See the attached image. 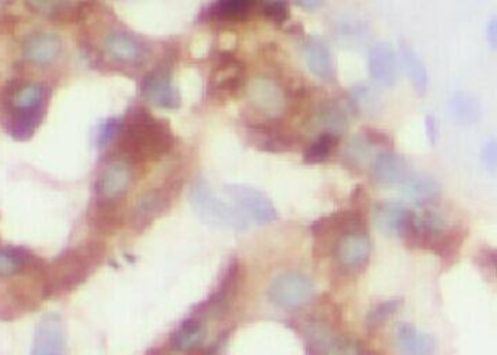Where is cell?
Here are the masks:
<instances>
[{"mask_svg": "<svg viewBox=\"0 0 497 355\" xmlns=\"http://www.w3.org/2000/svg\"><path fill=\"white\" fill-rule=\"evenodd\" d=\"M118 134L120 151L117 155L129 160L133 167L162 159L174 149L177 141L170 123L156 118L144 108L132 111Z\"/></svg>", "mask_w": 497, "mask_h": 355, "instance_id": "cell-1", "label": "cell"}, {"mask_svg": "<svg viewBox=\"0 0 497 355\" xmlns=\"http://www.w3.org/2000/svg\"><path fill=\"white\" fill-rule=\"evenodd\" d=\"M106 257V246L98 241L80 243L60 253L42 271V297L68 295L98 269Z\"/></svg>", "mask_w": 497, "mask_h": 355, "instance_id": "cell-2", "label": "cell"}, {"mask_svg": "<svg viewBox=\"0 0 497 355\" xmlns=\"http://www.w3.org/2000/svg\"><path fill=\"white\" fill-rule=\"evenodd\" d=\"M47 89L37 82H16L6 92V132L14 141L34 136L46 113Z\"/></svg>", "mask_w": 497, "mask_h": 355, "instance_id": "cell-3", "label": "cell"}, {"mask_svg": "<svg viewBox=\"0 0 497 355\" xmlns=\"http://www.w3.org/2000/svg\"><path fill=\"white\" fill-rule=\"evenodd\" d=\"M189 198L194 212L206 224L226 231L243 232L247 229V219L236 208L220 200L205 178L198 177L193 182Z\"/></svg>", "mask_w": 497, "mask_h": 355, "instance_id": "cell-4", "label": "cell"}, {"mask_svg": "<svg viewBox=\"0 0 497 355\" xmlns=\"http://www.w3.org/2000/svg\"><path fill=\"white\" fill-rule=\"evenodd\" d=\"M133 179V165L129 160L120 155L106 159L97 178V203L122 205Z\"/></svg>", "mask_w": 497, "mask_h": 355, "instance_id": "cell-5", "label": "cell"}, {"mask_svg": "<svg viewBox=\"0 0 497 355\" xmlns=\"http://www.w3.org/2000/svg\"><path fill=\"white\" fill-rule=\"evenodd\" d=\"M314 296V284L304 274L281 272L269 287V299L281 309H299Z\"/></svg>", "mask_w": 497, "mask_h": 355, "instance_id": "cell-6", "label": "cell"}, {"mask_svg": "<svg viewBox=\"0 0 497 355\" xmlns=\"http://www.w3.org/2000/svg\"><path fill=\"white\" fill-rule=\"evenodd\" d=\"M224 191L245 219L257 224H270L278 220V210L269 196L259 189L243 184H226Z\"/></svg>", "mask_w": 497, "mask_h": 355, "instance_id": "cell-7", "label": "cell"}, {"mask_svg": "<svg viewBox=\"0 0 497 355\" xmlns=\"http://www.w3.org/2000/svg\"><path fill=\"white\" fill-rule=\"evenodd\" d=\"M141 94L146 103L161 110H175L181 105V95L167 68L146 73L142 79Z\"/></svg>", "mask_w": 497, "mask_h": 355, "instance_id": "cell-8", "label": "cell"}, {"mask_svg": "<svg viewBox=\"0 0 497 355\" xmlns=\"http://www.w3.org/2000/svg\"><path fill=\"white\" fill-rule=\"evenodd\" d=\"M179 187H181V181L174 179L167 186L151 189L148 193L141 196L134 205L133 215H132L133 227H136V231H143L146 227L151 226L153 220L158 219L160 215L167 212L168 208L171 207L172 196L179 193Z\"/></svg>", "mask_w": 497, "mask_h": 355, "instance_id": "cell-9", "label": "cell"}, {"mask_svg": "<svg viewBox=\"0 0 497 355\" xmlns=\"http://www.w3.org/2000/svg\"><path fill=\"white\" fill-rule=\"evenodd\" d=\"M245 84V70L243 61L234 57L229 51L219 53L216 66L213 68L210 94L217 99H226L235 96Z\"/></svg>", "mask_w": 497, "mask_h": 355, "instance_id": "cell-10", "label": "cell"}, {"mask_svg": "<svg viewBox=\"0 0 497 355\" xmlns=\"http://www.w3.org/2000/svg\"><path fill=\"white\" fill-rule=\"evenodd\" d=\"M103 50L111 60L127 66H139L148 57V47L134 35L124 31H113L103 40Z\"/></svg>", "mask_w": 497, "mask_h": 355, "instance_id": "cell-11", "label": "cell"}, {"mask_svg": "<svg viewBox=\"0 0 497 355\" xmlns=\"http://www.w3.org/2000/svg\"><path fill=\"white\" fill-rule=\"evenodd\" d=\"M66 329L60 316L46 314L35 329L31 355H65Z\"/></svg>", "mask_w": 497, "mask_h": 355, "instance_id": "cell-12", "label": "cell"}, {"mask_svg": "<svg viewBox=\"0 0 497 355\" xmlns=\"http://www.w3.org/2000/svg\"><path fill=\"white\" fill-rule=\"evenodd\" d=\"M23 56L35 66H50L63 51V41L49 31H35L23 40Z\"/></svg>", "mask_w": 497, "mask_h": 355, "instance_id": "cell-13", "label": "cell"}, {"mask_svg": "<svg viewBox=\"0 0 497 355\" xmlns=\"http://www.w3.org/2000/svg\"><path fill=\"white\" fill-rule=\"evenodd\" d=\"M248 139L253 146L269 153H283L297 146L295 134L283 129L278 123H259L250 125Z\"/></svg>", "mask_w": 497, "mask_h": 355, "instance_id": "cell-14", "label": "cell"}, {"mask_svg": "<svg viewBox=\"0 0 497 355\" xmlns=\"http://www.w3.org/2000/svg\"><path fill=\"white\" fill-rule=\"evenodd\" d=\"M371 255V239L366 232H350L338 236L336 257L345 269H362Z\"/></svg>", "mask_w": 497, "mask_h": 355, "instance_id": "cell-15", "label": "cell"}, {"mask_svg": "<svg viewBox=\"0 0 497 355\" xmlns=\"http://www.w3.org/2000/svg\"><path fill=\"white\" fill-rule=\"evenodd\" d=\"M369 73L382 86L391 87L397 82L399 61L394 49L388 41L376 42L368 54Z\"/></svg>", "mask_w": 497, "mask_h": 355, "instance_id": "cell-16", "label": "cell"}, {"mask_svg": "<svg viewBox=\"0 0 497 355\" xmlns=\"http://www.w3.org/2000/svg\"><path fill=\"white\" fill-rule=\"evenodd\" d=\"M251 105L269 115H276L285 111V94L278 85L269 79H254L248 87Z\"/></svg>", "mask_w": 497, "mask_h": 355, "instance_id": "cell-17", "label": "cell"}, {"mask_svg": "<svg viewBox=\"0 0 497 355\" xmlns=\"http://www.w3.org/2000/svg\"><path fill=\"white\" fill-rule=\"evenodd\" d=\"M373 178L383 186L402 184L410 172V165L394 151H381L375 156L373 167Z\"/></svg>", "mask_w": 497, "mask_h": 355, "instance_id": "cell-18", "label": "cell"}, {"mask_svg": "<svg viewBox=\"0 0 497 355\" xmlns=\"http://www.w3.org/2000/svg\"><path fill=\"white\" fill-rule=\"evenodd\" d=\"M304 56L308 68L318 79H333V76H335L333 56H331L330 47L324 38L318 37V35L308 37L304 44Z\"/></svg>", "mask_w": 497, "mask_h": 355, "instance_id": "cell-19", "label": "cell"}, {"mask_svg": "<svg viewBox=\"0 0 497 355\" xmlns=\"http://www.w3.org/2000/svg\"><path fill=\"white\" fill-rule=\"evenodd\" d=\"M395 344L401 355H433L437 350V341L410 323L397 326Z\"/></svg>", "mask_w": 497, "mask_h": 355, "instance_id": "cell-20", "label": "cell"}, {"mask_svg": "<svg viewBox=\"0 0 497 355\" xmlns=\"http://www.w3.org/2000/svg\"><path fill=\"white\" fill-rule=\"evenodd\" d=\"M347 123H349L347 108L340 101H327L321 104L311 118L312 127L319 130L321 134H333L337 137Z\"/></svg>", "mask_w": 497, "mask_h": 355, "instance_id": "cell-21", "label": "cell"}, {"mask_svg": "<svg viewBox=\"0 0 497 355\" xmlns=\"http://www.w3.org/2000/svg\"><path fill=\"white\" fill-rule=\"evenodd\" d=\"M402 193L416 205H426L437 200L440 194V184L425 172H413L401 184Z\"/></svg>", "mask_w": 497, "mask_h": 355, "instance_id": "cell-22", "label": "cell"}, {"mask_svg": "<svg viewBox=\"0 0 497 355\" xmlns=\"http://www.w3.org/2000/svg\"><path fill=\"white\" fill-rule=\"evenodd\" d=\"M413 214L410 208L404 207L399 203H380L373 208V222L376 227L383 234L401 233L402 226L406 224L407 220Z\"/></svg>", "mask_w": 497, "mask_h": 355, "instance_id": "cell-23", "label": "cell"}, {"mask_svg": "<svg viewBox=\"0 0 497 355\" xmlns=\"http://www.w3.org/2000/svg\"><path fill=\"white\" fill-rule=\"evenodd\" d=\"M27 6L35 14L54 19V21L72 23L82 16L85 4H80V2H27Z\"/></svg>", "mask_w": 497, "mask_h": 355, "instance_id": "cell-24", "label": "cell"}, {"mask_svg": "<svg viewBox=\"0 0 497 355\" xmlns=\"http://www.w3.org/2000/svg\"><path fill=\"white\" fill-rule=\"evenodd\" d=\"M206 337L205 326L198 319L190 318L182 322L171 335V347L175 351H193Z\"/></svg>", "mask_w": 497, "mask_h": 355, "instance_id": "cell-25", "label": "cell"}, {"mask_svg": "<svg viewBox=\"0 0 497 355\" xmlns=\"http://www.w3.org/2000/svg\"><path fill=\"white\" fill-rule=\"evenodd\" d=\"M449 113L458 124L473 125L480 120L482 106L474 95L459 92L449 101Z\"/></svg>", "mask_w": 497, "mask_h": 355, "instance_id": "cell-26", "label": "cell"}, {"mask_svg": "<svg viewBox=\"0 0 497 355\" xmlns=\"http://www.w3.org/2000/svg\"><path fill=\"white\" fill-rule=\"evenodd\" d=\"M251 0H220L207 8V18L212 21H241L254 8Z\"/></svg>", "mask_w": 497, "mask_h": 355, "instance_id": "cell-27", "label": "cell"}, {"mask_svg": "<svg viewBox=\"0 0 497 355\" xmlns=\"http://www.w3.org/2000/svg\"><path fill=\"white\" fill-rule=\"evenodd\" d=\"M120 205H122L97 203L96 208L92 212L91 220H89L92 226L101 233H115L124 223V215H123Z\"/></svg>", "mask_w": 497, "mask_h": 355, "instance_id": "cell-28", "label": "cell"}, {"mask_svg": "<svg viewBox=\"0 0 497 355\" xmlns=\"http://www.w3.org/2000/svg\"><path fill=\"white\" fill-rule=\"evenodd\" d=\"M34 258L25 250L0 248V278L20 276L21 272L34 264Z\"/></svg>", "mask_w": 497, "mask_h": 355, "instance_id": "cell-29", "label": "cell"}, {"mask_svg": "<svg viewBox=\"0 0 497 355\" xmlns=\"http://www.w3.org/2000/svg\"><path fill=\"white\" fill-rule=\"evenodd\" d=\"M401 57L407 76H409L414 89L420 95L425 94L429 79H428V72H426L425 65L420 60V57L416 54L413 49L404 46V44L401 46Z\"/></svg>", "mask_w": 497, "mask_h": 355, "instance_id": "cell-30", "label": "cell"}, {"mask_svg": "<svg viewBox=\"0 0 497 355\" xmlns=\"http://www.w3.org/2000/svg\"><path fill=\"white\" fill-rule=\"evenodd\" d=\"M465 238H467V229H464L463 226L454 227L451 231L444 232L433 250L444 259H452L458 255Z\"/></svg>", "mask_w": 497, "mask_h": 355, "instance_id": "cell-31", "label": "cell"}, {"mask_svg": "<svg viewBox=\"0 0 497 355\" xmlns=\"http://www.w3.org/2000/svg\"><path fill=\"white\" fill-rule=\"evenodd\" d=\"M338 137L333 134H319L314 143L307 148L304 153V162L308 165H318L326 162L330 158L331 153L337 148Z\"/></svg>", "mask_w": 497, "mask_h": 355, "instance_id": "cell-32", "label": "cell"}, {"mask_svg": "<svg viewBox=\"0 0 497 355\" xmlns=\"http://www.w3.org/2000/svg\"><path fill=\"white\" fill-rule=\"evenodd\" d=\"M350 103L362 113L373 114L380 108V96L376 94L375 89L369 85H356L350 91Z\"/></svg>", "mask_w": 497, "mask_h": 355, "instance_id": "cell-33", "label": "cell"}, {"mask_svg": "<svg viewBox=\"0 0 497 355\" xmlns=\"http://www.w3.org/2000/svg\"><path fill=\"white\" fill-rule=\"evenodd\" d=\"M400 303L401 302L399 299L387 300V302L380 303L378 306L373 307L366 319L368 328L375 329L385 323L399 310Z\"/></svg>", "mask_w": 497, "mask_h": 355, "instance_id": "cell-34", "label": "cell"}, {"mask_svg": "<svg viewBox=\"0 0 497 355\" xmlns=\"http://www.w3.org/2000/svg\"><path fill=\"white\" fill-rule=\"evenodd\" d=\"M262 15H266L272 23L283 25L288 23L289 6L283 0H274V2H264L262 4Z\"/></svg>", "mask_w": 497, "mask_h": 355, "instance_id": "cell-35", "label": "cell"}, {"mask_svg": "<svg viewBox=\"0 0 497 355\" xmlns=\"http://www.w3.org/2000/svg\"><path fill=\"white\" fill-rule=\"evenodd\" d=\"M364 143L373 144L375 148L383 149L385 151H392L394 149V141L391 136L382 130L373 129V127H364Z\"/></svg>", "mask_w": 497, "mask_h": 355, "instance_id": "cell-36", "label": "cell"}, {"mask_svg": "<svg viewBox=\"0 0 497 355\" xmlns=\"http://www.w3.org/2000/svg\"><path fill=\"white\" fill-rule=\"evenodd\" d=\"M120 132V123L115 118H110L104 122V124L99 127L98 132V146L106 148L111 141H115V136Z\"/></svg>", "mask_w": 497, "mask_h": 355, "instance_id": "cell-37", "label": "cell"}, {"mask_svg": "<svg viewBox=\"0 0 497 355\" xmlns=\"http://www.w3.org/2000/svg\"><path fill=\"white\" fill-rule=\"evenodd\" d=\"M482 160L486 165L487 169L494 172L497 168V143L494 139H490L482 150Z\"/></svg>", "mask_w": 497, "mask_h": 355, "instance_id": "cell-38", "label": "cell"}, {"mask_svg": "<svg viewBox=\"0 0 497 355\" xmlns=\"http://www.w3.org/2000/svg\"><path fill=\"white\" fill-rule=\"evenodd\" d=\"M338 35H342L343 38L361 37V35H364V27L357 21L343 19L342 23H338Z\"/></svg>", "mask_w": 497, "mask_h": 355, "instance_id": "cell-39", "label": "cell"}, {"mask_svg": "<svg viewBox=\"0 0 497 355\" xmlns=\"http://www.w3.org/2000/svg\"><path fill=\"white\" fill-rule=\"evenodd\" d=\"M425 124L426 134L429 137L430 143L435 144L437 139V120H435L432 115H428V117L425 118Z\"/></svg>", "mask_w": 497, "mask_h": 355, "instance_id": "cell-40", "label": "cell"}, {"mask_svg": "<svg viewBox=\"0 0 497 355\" xmlns=\"http://www.w3.org/2000/svg\"><path fill=\"white\" fill-rule=\"evenodd\" d=\"M486 37L489 40L490 46L496 47L497 44V18L490 19V23H487L486 27Z\"/></svg>", "mask_w": 497, "mask_h": 355, "instance_id": "cell-41", "label": "cell"}, {"mask_svg": "<svg viewBox=\"0 0 497 355\" xmlns=\"http://www.w3.org/2000/svg\"><path fill=\"white\" fill-rule=\"evenodd\" d=\"M298 6L300 8H305L307 11H316L317 8H319L323 2H318V0H302V2H298Z\"/></svg>", "mask_w": 497, "mask_h": 355, "instance_id": "cell-42", "label": "cell"}]
</instances>
